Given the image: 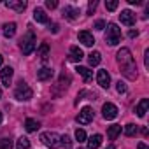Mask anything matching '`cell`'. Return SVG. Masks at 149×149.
Wrapping results in <instances>:
<instances>
[{"instance_id": "obj_42", "label": "cell", "mask_w": 149, "mask_h": 149, "mask_svg": "<svg viewBox=\"0 0 149 149\" xmlns=\"http://www.w3.org/2000/svg\"><path fill=\"white\" fill-rule=\"evenodd\" d=\"M0 98H2V88H0Z\"/></svg>"}, {"instance_id": "obj_38", "label": "cell", "mask_w": 149, "mask_h": 149, "mask_svg": "<svg viewBox=\"0 0 149 149\" xmlns=\"http://www.w3.org/2000/svg\"><path fill=\"white\" fill-rule=\"evenodd\" d=\"M128 4H132V6H133V4L139 6V4H140V0H128Z\"/></svg>"}, {"instance_id": "obj_30", "label": "cell", "mask_w": 149, "mask_h": 149, "mask_svg": "<svg viewBox=\"0 0 149 149\" xmlns=\"http://www.w3.org/2000/svg\"><path fill=\"white\" fill-rule=\"evenodd\" d=\"M60 142H61V146H65V147H70V146H72V139H70L68 135H61V137H60Z\"/></svg>"}, {"instance_id": "obj_3", "label": "cell", "mask_w": 149, "mask_h": 149, "mask_svg": "<svg viewBox=\"0 0 149 149\" xmlns=\"http://www.w3.org/2000/svg\"><path fill=\"white\" fill-rule=\"evenodd\" d=\"M32 95H33V91H32V88L21 79L18 84H16V90H14V98L16 100H19V102H26V100H30L32 98Z\"/></svg>"}, {"instance_id": "obj_5", "label": "cell", "mask_w": 149, "mask_h": 149, "mask_svg": "<svg viewBox=\"0 0 149 149\" xmlns=\"http://www.w3.org/2000/svg\"><path fill=\"white\" fill-rule=\"evenodd\" d=\"M35 46H37V40H35V35H33L32 32H28V33L21 39V44H19L23 54H32L33 49H35Z\"/></svg>"}, {"instance_id": "obj_25", "label": "cell", "mask_w": 149, "mask_h": 149, "mask_svg": "<svg viewBox=\"0 0 149 149\" xmlns=\"http://www.w3.org/2000/svg\"><path fill=\"white\" fill-rule=\"evenodd\" d=\"M30 147V140L26 137H19L16 140V149H28Z\"/></svg>"}, {"instance_id": "obj_27", "label": "cell", "mask_w": 149, "mask_h": 149, "mask_svg": "<svg viewBox=\"0 0 149 149\" xmlns=\"http://www.w3.org/2000/svg\"><path fill=\"white\" fill-rule=\"evenodd\" d=\"M76 140H77L79 144H81V142H84V140H86V132H84V130H81V128H77V130H76Z\"/></svg>"}, {"instance_id": "obj_16", "label": "cell", "mask_w": 149, "mask_h": 149, "mask_svg": "<svg viewBox=\"0 0 149 149\" xmlns=\"http://www.w3.org/2000/svg\"><path fill=\"white\" fill-rule=\"evenodd\" d=\"M63 16H65L68 21H74V19L79 16V9L72 7V6H65V9H63Z\"/></svg>"}, {"instance_id": "obj_18", "label": "cell", "mask_w": 149, "mask_h": 149, "mask_svg": "<svg viewBox=\"0 0 149 149\" xmlns=\"http://www.w3.org/2000/svg\"><path fill=\"white\" fill-rule=\"evenodd\" d=\"M33 19H35L37 23H47V14H46V11L40 9V7H37V9L33 11Z\"/></svg>"}, {"instance_id": "obj_11", "label": "cell", "mask_w": 149, "mask_h": 149, "mask_svg": "<svg viewBox=\"0 0 149 149\" xmlns=\"http://www.w3.org/2000/svg\"><path fill=\"white\" fill-rule=\"evenodd\" d=\"M6 7L14 9L16 13H23V11L26 9V2H23V0H7V2H6Z\"/></svg>"}, {"instance_id": "obj_31", "label": "cell", "mask_w": 149, "mask_h": 149, "mask_svg": "<svg viewBox=\"0 0 149 149\" xmlns=\"http://www.w3.org/2000/svg\"><path fill=\"white\" fill-rule=\"evenodd\" d=\"M97 6H98V2H97V0L90 2V4H88V14H93V13H95V9H97Z\"/></svg>"}, {"instance_id": "obj_33", "label": "cell", "mask_w": 149, "mask_h": 149, "mask_svg": "<svg viewBox=\"0 0 149 149\" xmlns=\"http://www.w3.org/2000/svg\"><path fill=\"white\" fill-rule=\"evenodd\" d=\"M56 6H58L56 0H46V7H47V9H54Z\"/></svg>"}, {"instance_id": "obj_35", "label": "cell", "mask_w": 149, "mask_h": 149, "mask_svg": "<svg viewBox=\"0 0 149 149\" xmlns=\"http://www.w3.org/2000/svg\"><path fill=\"white\" fill-rule=\"evenodd\" d=\"M137 35H139V32H137V30H130V32H128V37H132V39H133V37H137Z\"/></svg>"}, {"instance_id": "obj_36", "label": "cell", "mask_w": 149, "mask_h": 149, "mask_svg": "<svg viewBox=\"0 0 149 149\" xmlns=\"http://www.w3.org/2000/svg\"><path fill=\"white\" fill-rule=\"evenodd\" d=\"M49 30H53V33H56V32H58V25H56V23H53V25L49 26Z\"/></svg>"}, {"instance_id": "obj_40", "label": "cell", "mask_w": 149, "mask_h": 149, "mask_svg": "<svg viewBox=\"0 0 149 149\" xmlns=\"http://www.w3.org/2000/svg\"><path fill=\"white\" fill-rule=\"evenodd\" d=\"M2 119H4V116H2V111H0V123H2Z\"/></svg>"}, {"instance_id": "obj_17", "label": "cell", "mask_w": 149, "mask_h": 149, "mask_svg": "<svg viewBox=\"0 0 149 149\" xmlns=\"http://www.w3.org/2000/svg\"><path fill=\"white\" fill-rule=\"evenodd\" d=\"M102 144V135L100 133H95L88 139V149H98Z\"/></svg>"}, {"instance_id": "obj_8", "label": "cell", "mask_w": 149, "mask_h": 149, "mask_svg": "<svg viewBox=\"0 0 149 149\" xmlns=\"http://www.w3.org/2000/svg\"><path fill=\"white\" fill-rule=\"evenodd\" d=\"M13 76H14V70L11 67H4L2 70H0V81H2V84L7 86V88L13 83Z\"/></svg>"}, {"instance_id": "obj_9", "label": "cell", "mask_w": 149, "mask_h": 149, "mask_svg": "<svg viewBox=\"0 0 149 149\" xmlns=\"http://www.w3.org/2000/svg\"><path fill=\"white\" fill-rule=\"evenodd\" d=\"M97 83L102 86V88H109L111 86V76H109V72L107 70H98L97 72Z\"/></svg>"}, {"instance_id": "obj_20", "label": "cell", "mask_w": 149, "mask_h": 149, "mask_svg": "<svg viewBox=\"0 0 149 149\" xmlns=\"http://www.w3.org/2000/svg\"><path fill=\"white\" fill-rule=\"evenodd\" d=\"M39 121L37 119H32V118H28L26 121H25V130L28 132V133H32V132H37L39 130Z\"/></svg>"}, {"instance_id": "obj_12", "label": "cell", "mask_w": 149, "mask_h": 149, "mask_svg": "<svg viewBox=\"0 0 149 149\" xmlns=\"http://www.w3.org/2000/svg\"><path fill=\"white\" fill-rule=\"evenodd\" d=\"M53 76H54V72H53V68H49V67H42V68L37 70V79H39V81H49Z\"/></svg>"}, {"instance_id": "obj_29", "label": "cell", "mask_w": 149, "mask_h": 149, "mask_svg": "<svg viewBox=\"0 0 149 149\" xmlns=\"http://www.w3.org/2000/svg\"><path fill=\"white\" fill-rule=\"evenodd\" d=\"M118 6H119V2H118V0H109V2H105V7H107V11H116V9H118Z\"/></svg>"}, {"instance_id": "obj_22", "label": "cell", "mask_w": 149, "mask_h": 149, "mask_svg": "<svg viewBox=\"0 0 149 149\" xmlns=\"http://www.w3.org/2000/svg\"><path fill=\"white\" fill-rule=\"evenodd\" d=\"M37 54H39L42 60H47V58H49V44L42 42V44L39 46V49H37Z\"/></svg>"}, {"instance_id": "obj_37", "label": "cell", "mask_w": 149, "mask_h": 149, "mask_svg": "<svg viewBox=\"0 0 149 149\" xmlns=\"http://www.w3.org/2000/svg\"><path fill=\"white\" fill-rule=\"evenodd\" d=\"M137 149H149V147H147V144H144V142H139Z\"/></svg>"}, {"instance_id": "obj_23", "label": "cell", "mask_w": 149, "mask_h": 149, "mask_svg": "<svg viewBox=\"0 0 149 149\" xmlns=\"http://www.w3.org/2000/svg\"><path fill=\"white\" fill-rule=\"evenodd\" d=\"M88 61H90V65H91V67H97V65L102 61V54H100L98 51H93V53H90Z\"/></svg>"}, {"instance_id": "obj_26", "label": "cell", "mask_w": 149, "mask_h": 149, "mask_svg": "<svg viewBox=\"0 0 149 149\" xmlns=\"http://www.w3.org/2000/svg\"><path fill=\"white\" fill-rule=\"evenodd\" d=\"M137 132H139V128H137V125H133V123H128V125L125 126V133H126L128 137H133Z\"/></svg>"}, {"instance_id": "obj_1", "label": "cell", "mask_w": 149, "mask_h": 149, "mask_svg": "<svg viewBox=\"0 0 149 149\" xmlns=\"http://www.w3.org/2000/svg\"><path fill=\"white\" fill-rule=\"evenodd\" d=\"M118 58V63L121 67V72H123V76L130 81L137 79V65H135V60L132 56V51L128 47H121L116 54Z\"/></svg>"}, {"instance_id": "obj_24", "label": "cell", "mask_w": 149, "mask_h": 149, "mask_svg": "<svg viewBox=\"0 0 149 149\" xmlns=\"http://www.w3.org/2000/svg\"><path fill=\"white\" fill-rule=\"evenodd\" d=\"M119 133H121V126H119V125H112V126H109V130H107V137H109L111 140H114Z\"/></svg>"}, {"instance_id": "obj_43", "label": "cell", "mask_w": 149, "mask_h": 149, "mask_svg": "<svg viewBox=\"0 0 149 149\" xmlns=\"http://www.w3.org/2000/svg\"><path fill=\"white\" fill-rule=\"evenodd\" d=\"M79 149H83V147H79Z\"/></svg>"}, {"instance_id": "obj_15", "label": "cell", "mask_w": 149, "mask_h": 149, "mask_svg": "<svg viewBox=\"0 0 149 149\" xmlns=\"http://www.w3.org/2000/svg\"><path fill=\"white\" fill-rule=\"evenodd\" d=\"M147 109H149V100H147V98H142V100L137 104L135 112H137V116H139V118H144V116H146V112H147Z\"/></svg>"}, {"instance_id": "obj_7", "label": "cell", "mask_w": 149, "mask_h": 149, "mask_svg": "<svg viewBox=\"0 0 149 149\" xmlns=\"http://www.w3.org/2000/svg\"><path fill=\"white\" fill-rule=\"evenodd\" d=\"M102 116H104V119H107V121L114 119V118L118 116V107H116L114 104H111V102L104 104V107H102Z\"/></svg>"}, {"instance_id": "obj_34", "label": "cell", "mask_w": 149, "mask_h": 149, "mask_svg": "<svg viewBox=\"0 0 149 149\" xmlns=\"http://www.w3.org/2000/svg\"><path fill=\"white\" fill-rule=\"evenodd\" d=\"M95 28H97V30H104V28H105V21H104V19H98V21L95 23Z\"/></svg>"}, {"instance_id": "obj_21", "label": "cell", "mask_w": 149, "mask_h": 149, "mask_svg": "<svg viewBox=\"0 0 149 149\" xmlns=\"http://www.w3.org/2000/svg\"><path fill=\"white\" fill-rule=\"evenodd\" d=\"M76 70H77V74H79V76H81V77H83L84 81H90V79L93 77V72H91V70H90L88 67H81V65H79V67H77Z\"/></svg>"}, {"instance_id": "obj_28", "label": "cell", "mask_w": 149, "mask_h": 149, "mask_svg": "<svg viewBox=\"0 0 149 149\" xmlns=\"http://www.w3.org/2000/svg\"><path fill=\"white\" fill-rule=\"evenodd\" d=\"M0 149H13V140L11 139H0Z\"/></svg>"}, {"instance_id": "obj_39", "label": "cell", "mask_w": 149, "mask_h": 149, "mask_svg": "<svg viewBox=\"0 0 149 149\" xmlns=\"http://www.w3.org/2000/svg\"><path fill=\"white\" fill-rule=\"evenodd\" d=\"M2 63H4V56H2V54H0V65H2Z\"/></svg>"}, {"instance_id": "obj_32", "label": "cell", "mask_w": 149, "mask_h": 149, "mask_svg": "<svg viewBox=\"0 0 149 149\" xmlns=\"http://www.w3.org/2000/svg\"><path fill=\"white\" fill-rule=\"evenodd\" d=\"M116 90H118V93H126V84H125L123 81H119V83L116 84Z\"/></svg>"}, {"instance_id": "obj_14", "label": "cell", "mask_w": 149, "mask_h": 149, "mask_svg": "<svg viewBox=\"0 0 149 149\" xmlns=\"http://www.w3.org/2000/svg\"><path fill=\"white\" fill-rule=\"evenodd\" d=\"M79 42L84 44V46H88V47H91V46L95 44V37H93L90 32L83 30V32H79Z\"/></svg>"}, {"instance_id": "obj_4", "label": "cell", "mask_w": 149, "mask_h": 149, "mask_svg": "<svg viewBox=\"0 0 149 149\" xmlns=\"http://www.w3.org/2000/svg\"><path fill=\"white\" fill-rule=\"evenodd\" d=\"M40 140H42V144L46 147H51V149H56V147L61 146L60 135L56 132H44V133H40Z\"/></svg>"}, {"instance_id": "obj_2", "label": "cell", "mask_w": 149, "mask_h": 149, "mask_svg": "<svg viewBox=\"0 0 149 149\" xmlns=\"http://www.w3.org/2000/svg\"><path fill=\"white\" fill-rule=\"evenodd\" d=\"M105 42L109 46H118L121 42V28L116 23H109L107 25V32H105Z\"/></svg>"}, {"instance_id": "obj_6", "label": "cell", "mask_w": 149, "mask_h": 149, "mask_svg": "<svg viewBox=\"0 0 149 149\" xmlns=\"http://www.w3.org/2000/svg\"><path fill=\"white\" fill-rule=\"evenodd\" d=\"M93 118H95V111L91 109V107H83L81 111H79V114H77V123L79 125H88V123H91L93 121Z\"/></svg>"}, {"instance_id": "obj_41", "label": "cell", "mask_w": 149, "mask_h": 149, "mask_svg": "<svg viewBox=\"0 0 149 149\" xmlns=\"http://www.w3.org/2000/svg\"><path fill=\"white\" fill-rule=\"evenodd\" d=\"M107 149H116V147L114 146H107Z\"/></svg>"}, {"instance_id": "obj_19", "label": "cell", "mask_w": 149, "mask_h": 149, "mask_svg": "<svg viewBox=\"0 0 149 149\" xmlns=\"http://www.w3.org/2000/svg\"><path fill=\"white\" fill-rule=\"evenodd\" d=\"M2 32H4V35L7 37V39H11V37H14V33H16V23H6L4 26H2Z\"/></svg>"}, {"instance_id": "obj_13", "label": "cell", "mask_w": 149, "mask_h": 149, "mask_svg": "<svg viewBox=\"0 0 149 149\" xmlns=\"http://www.w3.org/2000/svg\"><path fill=\"white\" fill-rule=\"evenodd\" d=\"M68 58H70L72 61H81V60L84 58V53H83V49H81L79 46H72L70 51H68Z\"/></svg>"}, {"instance_id": "obj_10", "label": "cell", "mask_w": 149, "mask_h": 149, "mask_svg": "<svg viewBox=\"0 0 149 149\" xmlns=\"http://www.w3.org/2000/svg\"><path fill=\"white\" fill-rule=\"evenodd\" d=\"M119 19H121V23H123V25H126V26H132V25H135V14H133L130 9H125V11H121V14H119Z\"/></svg>"}]
</instances>
